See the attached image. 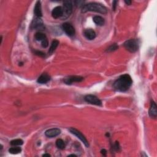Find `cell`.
Wrapping results in <instances>:
<instances>
[{
  "label": "cell",
  "instance_id": "cell-29",
  "mask_svg": "<svg viewBox=\"0 0 157 157\" xmlns=\"http://www.w3.org/2000/svg\"><path fill=\"white\" fill-rule=\"evenodd\" d=\"M76 156V155H74V154H72V155H69V156Z\"/></svg>",
  "mask_w": 157,
  "mask_h": 157
},
{
  "label": "cell",
  "instance_id": "cell-6",
  "mask_svg": "<svg viewBox=\"0 0 157 157\" xmlns=\"http://www.w3.org/2000/svg\"><path fill=\"white\" fill-rule=\"evenodd\" d=\"M84 99H85V100H86V102H87V103H90V104L96 105V106H101L102 105L101 101L98 98L96 97L95 95H88L86 96Z\"/></svg>",
  "mask_w": 157,
  "mask_h": 157
},
{
  "label": "cell",
  "instance_id": "cell-19",
  "mask_svg": "<svg viewBox=\"0 0 157 157\" xmlns=\"http://www.w3.org/2000/svg\"><path fill=\"white\" fill-rule=\"evenodd\" d=\"M22 149L20 147L14 146V147H11L9 149V152L11 154H17L21 152Z\"/></svg>",
  "mask_w": 157,
  "mask_h": 157
},
{
  "label": "cell",
  "instance_id": "cell-24",
  "mask_svg": "<svg viewBox=\"0 0 157 157\" xmlns=\"http://www.w3.org/2000/svg\"><path fill=\"white\" fill-rule=\"evenodd\" d=\"M35 54L37 55H38V56L44 57L45 55L43 52H41V51H39V50H36V51H35Z\"/></svg>",
  "mask_w": 157,
  "mask_h": 157
},
{
  "label": "cell",
  "instance_id": "cell-23",
  "mask_svg": "<svg viewBox=\"0 0 157 157\" xmlns=\"http://www.w3.org/2000/svg\"><path fill=\"white\" fill-rule=\"evenodd\" d=\"M41 44H42V46L43 47H44V48L47 47L48 45H49L48 39H46L45 40H44V41H43L42 42H41Z\"/></svg>",
  "mask_w": 157,
  "mask_h": 157
},
{
  "label": "cell",
  "instance_id": "cell-17",
  "mask_svg": "<svg viewBox=\"0 0 157 157\" xmlns=\"http://www.w3.org/2000/svg\"><path fill=\"white\" fill-rule=\"evenodd\" d=\"M59 44V41H57V40H54L52 41V44H51L50 45V47L49 49V54H51L55 50V49L57 48V47Z\"/></svg>",
  "mask_w": 157,
  "mask_h": 157
},
{
  "label": "cell",
  "instance_id": "cell-16",
  "mask_svg": "<svg viewBox=\"0 0 157 157\" xmlns=\"http://www.w3.org/2000/svg\"><path fill=\"white\" fill-rule=\"evenodd\" d=\"M93 20L95 23L97 25H98V26H103L104 24V19L103 17H101V16H95L94 17H93Z\"/></svg>",
  "mask_w": 157,
  "mask_h": 157
},
{
  "label": "cell",
  "instance_id": "cell-3",
  "mask_svg": "<svg viewBox=\"0 0 157 157\" xmlns=\"http://www.w3.org/2000/svg\"><path fill=\"white\" fill-rule=\"evenodd\" d=\"M125 49L130 52H135L139 49V43L136 39H130L124 43Z\"/></svg>",
  "mask_w": 157,
  "mask_h": 157
},
{
  "label": "cell",
  "instance_id": "cell-8",
  "mask_svg": "<svg viewBox=\"0 0 157 157\" xmlns=\"http://www.w3.org/2000/svg\"><path fill=\"white\" fill-rule=\"evenodd\" d=\"M31 28L33 29H39H39H41V30H43L45 27L41 18L37 17H36V18H35L33 20L31 23Z\"/></svg>",
  "mask_w": 157,
  "mask_h": 157
},
{
  "label": "cell",
  "instance_id": "cell-4",
  "mask_svg": "<svg viewBox=\"0 0 157 157\" xmlns=\"http://www.w3.org/2000/svg\"><path fill=\"white\" fill-rule=\"evenodd\" d=\"M63 15L62 19H66L71 15L73 11V3L71 1H65L63 2Z\"/></svg>",
  "mask_w": 157,
  "mask_h": 157
},
{
  "label": "cell",
  "instance_id": "cell-9",
  "mask_svg": "<svg viewBox=\"0 0 157 157\" xmlns=\"http://www.w3.org/2000/svg\"><path fill=\"white\" fill-rule=\"evenodd\" d=\"M84 80V78L81 76H77V75H72L69 76L64 79V82L66 84L70 85L74 82H80Z\"/></svg>",
  "mask_w": 157,
  "mask_h": 157
},
{
  "label": "cell",
  "instance_id": "cell-25",
  "mask_svg": "<svg viewBox=\"0 0 157 157\" xmlns=\"http://www.w3.org/2000/svg\"><path fill=\"white\" fill-rule=\"evenodd\" d=\"M117 1H114L112 3V6H113V9L114 11L116 10V6H117Z\"/></svg>",
  "mask_w": 157,
  "mask_h": 157
},
{
  "label": "cell",
  "instance_id": "cell-11",
  "mask_svg": "<svg viewBox=\"0 0 157 157\" xmlns=\"http://www.w3.org/2000/svg\"><path fill=\"white\" fill-rule=\"evenodd\" d=\"M52 17L55 19H58L62 17L63 15V9L61 6H57L55 7L52 12Z\"/></svg>",
  "mask_w": 157,
  "mask_h": 157
},
{
  "label": "cell",
  "instance_id": "cell-15",
  "mask_svg": "<svg viewBox=\"0 0 157 157\" xmlns=\"http://www.w3.org/2000/svg\"><path fill=\"white\" fill-rule=\"evenodd\" d=\"M50 80V77L49 76V75H48L46 73H43L39 76V78H38L37 82L39 84H44L47 83Z\"/></svg>",
  "mask_w": 157,
  "mask_h": 157
},
{
  "label": "cell",
  "instance_id": "cell-22",
  "mask_svg": "<svg viewBox=\"0 0 157 157\" xmlns=\"http://www.w3.org/2000/svg\"><path fill=\"white\" fill-rule=\"evenodd\" d=\"M118 46L116 44H113L111 46L109 47L107 49L106 51L108 52H111L116 50L117 49H118Z\"/></svg>",
  "mask_w": 157,
  "mask_h": 157
},
{
  "label": "cell",
  "instance_id": "cell-2",
  "mask_svg": "<svg viewBox=\"0 0 157 157\" xmlns=\"http://www.w3.org/2000/svg\"><path fill=\"white\" fill-rule=\"evenodd\" d=\"M82 12H87L88 11H94L99 13L105 14L108 12V10L104 6L97 3H90L85 5L82 8Z\"/></svg>",
  "mask_w": 157,
  "mask_h": 157
},
{
  "label": "cell",
  "instance_id": "cell-12",
  "mask_svg": "<svg viewBox=\"0 0 157 157\" xmlns=\"http://www.w3.org/2000/svg\"><path fill=\"white\" fill-rule=\"evenodd\" d=\"M84 35L87 39L93 40L96 37V33L92 29H87L84 31Z\"/></svg>",
  "mask_w": 157,
  "mask_h": 157
},
{
  "label": "cell",
  "instance_id": "cell-14",
  "mask_svg": "<svg viewBox=\"0 0 157 157\" xmlns=\"http://www.w3.org/2000/svg\"><path fill=\"white\" fill-rule=\"evenodd\" d=\"M34 12L37 17L41 18L42 15V8H41V4L40 1H37L36 3V5L35 7V9H34Z\"/></svg>",
  "mask_w": 157,
  "mask_h": 157
},
{
  "label": "cell",
  "instance_id": "cell-7",
  "mask_svg": "<svg viewBox=\"0 0 157 157\" xmlns=\"http://www.w3.org/2000/svg\"><path fill=\"white\" fill-rule=\"evenodd\" d=\"M62 28L67 35L73 36L75 35V29L74 27L69 23H65L62 25Z\"/></svg>",
  "mask_w": 157,
  "mask_h": 157
},
{
  "label": "cell",
  "instance_id": "cell-1",
  "mask_svg": "<svg viewBox=\"0 0 157 157\" xmlns=\"http://www.w3.org/2000/svg\"><path fill=\"white\" fill-rule=\"evenodd\" d=\"M133 80L131 76L128 74H124L120 76L114 84V87L119 92H126L132 86Z\"/></svg>",
  "mask_w": 157,
  "mask_h": 157
},
{
  "label": "cell",
  "instance_id": "cell-13",
  "mask_svg": "<svg viewBox=\"0 0 157 157\" xmlns=\"http://www.w3.org/2000/svg\"><path fill=\"white\" fill-rule=\"evenodd\" d=\"M149 116L155 118L157 116V111H156V104L154 101H152L150 107L149 109Z\"/></svg>",
  "mask_w": 157,
  "mask_h": 157
},
{
  "label": "cell",
  "instance_id": "cell-21",
  "mask_svg": "<svg viewBox=\"0 0 157 157\" xmlns=\"http://www.w3.org/2000/svg\"><path fill=\"white\" fill-rule=\"evenodd\" d=\"M56 146L60 149H64L65 147V144L62 139H57V141H56Z\"/></svg>",
  "mask_w": 157,
  "mask_h": 157
},
{
  "label": "cell",
  "instance_id": "cell-10",
  "mask_svg": "<svg viewBox=\"0 0 157 157\" xmlns=\"http://www.w3.org/2000/svg\"><path fill=\"white\" fill-rule=\"evenodd\" d=\"M61 133V130L58 128H52L47 130L45 132V135L48 138H54Z\"/></svg>",
  "mask_w": 157,
  "mask_h": 157
},
{
  "label": "cell",
  "instance_id": "cell-20",
  "mask_svg": "<svg viewBox=\"0 0 157 157\" xmlns=\"http://www.w3.org/2000/svg\"><path fill=\"white\" fill-rule=\"evenodd\" d=\"M23 144V141L20 139L12 140V141L11 142V144L12 146H19L22 145Z\"/></svg>",
  "mask_w": 157,
  "mask_h": 157
},
{
  "label": "cell",
  "instance_id": "cell-28",
  "mask_svg": "<svg viewBox=\"0 0 157 157\" xmlns=\"http://www.w3.org/2000/svg\"><path fill=\"white\" fill-rule=\"evenodd\" d=\"M42 156H50V154H44L43 155H42Z\"/></svg>",
  "mask_w": 157,
  "mask_h": 157
},
{
  "label": "cell",
  "instance_id": "cell-26",
  "mask_svg": "<svg viewBox=\"0 0 157 157\" xmlns=\"http://www.w3.org/2000/svg\"><path fill=\"white\" fill-rule=\"evenodd\" d=\"M101 154H103V155H106V154H107V152H106V150L105 149H103V150H101Z\"/></svg>",
  "mask_w": 157,
  "mask_h": 157
},
{
  "label": "cell",
  "instance_id": "cell-27",
  "mask_svg": "<svg viewBox=\"0 0 157 157\" xmlns=\"http://www.w3.org/2000/svg\"><path fill=\"white\" fill-rule=\"evenodd\" d=\"M125 3L127 5H130L131 4V3H132V1H128H128H126H126H125Z\"/></svg>",
  "mask_w": 157,
  "mask_h": 157
},
{
  "label": "cell",
  "instance_id": "cell-5",
  "mask_svg": "<svg viewBox=\"0 0 157 157\" xmlns=\"http://www.w3.org/2000/svg\"><path fill=\"white\" fill-rule=\"evenodd\" d=\"M69 131H70V133L71 134L75 135L76 137H77L78 139H79L84 145L86 146V147H89V143L87 141V139H86V137H85V136L80 132V131H79V130H77V129H75L74 128H70L69 129Z\"/></svg>",
  "mask_w": 157,
  "mask_h": 157
},
{
  "label": "cell",
  "instance_id": "cell-18",
  "mask_svg": "<svg viewBox=\"0 0 157 157\" xmlns=\"http://www.w3.org/2000/svg\"><path fill=\"white\" fill-rule=\"evenodd\" d=\"M35 39L37 41H38L42 42L43 41L45 40L46 39H47V37H46L45 34L42 33L41 32H38V33H36V35H35Z\"/></svg>",
  "mask_w": 157,
  "mask_h": 157
}]
</instances>
